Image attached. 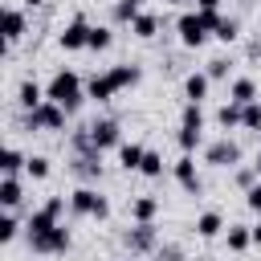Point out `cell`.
I'll return each mask as SVG.
<instances>
[{"mask_svg": "<svg viewBox=\"0 0 261 261\" xmlns=\"http://www.w3.org/2000/svg\"><path fill=\"white\" fill-rule=\"evenodd\" d=\"M122 245L130 249V257H143V253H155L159 249V232H155V220L151 224H135L122 232Z\"/></svg>", "mask_w": 261, "mask_h": 261, "instance_id": "cell-6", "label": "cell"}, {"mask_svg": "<svg viewBox=\"0 0 261 261\" xmlns=\"http://www.w3.org/2000/svg\"><path fill=\"white\" fill-rule=\"evenodd\" d=\"M139 12H143V0H114V20L118 24H130Z\"/></svg>", "mask_w": 261, "mask_h": 261, "instance_id": "cell-29", "label": "cell"}, {"mask_svg": "<svg viewBox=\"0 0 261 261\" xmlns=\"http://www.w3.org/2000/svg\"><path fill=\"white\" fill-rule=\"evenodd\" d=\"M224 245H228L232 253H245V249L253 245V228H245V224H228V232H224Z\"/></svg>", "mask_w": 261, "mask_h": 261, "instance_id": "cell-24", "label": "cell"}, {"mask_svg": "<svg viewBox=\"0 0 261 261\" xmlns=\"http://www.w3.org/2000/svg\"><path fill=\"white\" fill-rule=\"evenodd\" d=\"M118 261H135V257H118Z\"/></svg>", "mask_w": 261, "mask_h": 261, "instance_id": "cell-46", "label": "cell"}, {"mask_svg": "<svg viewBox=\"0 0 261 261\" xmlns=\"http://www.w3.org/2000/svg\"><path fill=\"white\" fill-rule=\"evenodd\" d=\"M179 126L204 130V114H200V102H188V106H184V114H179Z\"/></svg>", "mask_w": 261, "mask_h": 261, "instance_id": "cell-33", "label": "cell"}, {"mask_svg": "<svg viewBox=\"0 0 261 261\" xmlns=\"http://www.w3.org/2000/svg\"><path fill=\"white\" fill-rule=\"evenodd\" d=\"M110 45H114V33H110L106 24H94V29H90V45H86V49H94V53H106Z\"/></svg>", "mask_w": 261, "mask_h": 261, "instance_id": "cell-26", "label": "cell"}, {"mask_svg": "<svg viewBox=\"0 0 261 261\" xmlns=\"http://www.w3.org/2000/svg\"><path fill=\"white\" fill-rule=\"evenodd\" d=\"M253 245H261V220L253 224Z\"/></svg>", "mask_w": 261, "mask_h": 261, "instance_id": "cell-42", "label": "cell"}, {"mask_svg": "<svg viewBox=\"0 0 261 261\" xmlns=\"http://www.w3.org/2000/svg\"><path fill=\"white\" fill-rule=\"evenodd\" d=\"M163 4H184V0H163Z\"/></svg>", "mask_w": 261, "mask_h": 261, "instance_id": "cell-45", "label": "cell"}, {"mask_svg": "<svg viewBox=\"0 0 261 261\" xmlns=\"http://www.w3.org/2000/svg\"><path fill=\"white\" fill-rule=\"evenodd\" d=\"M45 98H49V94H45V90H41L33 77H24V82H20V90H16V102H20V110H37Z\"/></svg>", "mask_w": 261, "mask_h": 261, "instance_id": "cell-16", "label": "cell"}, {"mask_svg": "<svg viewBox=\"0 0 261 261\" xmlns=\"http://www.w3.org/2000/svg\"><path fill=\"white\" fill-rule=\"evenodd\" d=\"M196 8L200 12H212V8H220V0H196Z\"/></svg>", "mask_w": 261, "mask_h": 261, "instance_id": "cell-41", "label": "cell"}, {"mask_svg": "<svg viewBox=\"0 0 261 261\" xmlns=\"http://www.w3.org/2000/svg\"><path fill=\"white\" fill-rule=\"evenodd\" d=\"M106 73H110L114 90H130V86H139V82H143V69H139V65H130V61H126V65H110Z\"/></svg>", "mask_w": 261, "mask_h": 261, "instance_id": "cell-12", "label": "cell"}, {"mask_svg": "<svg viewBox=\"0 0 261 261\" xmlns=\"http://www.w3.org/2000/svg\"><path fill=\"white\" fill-rule=\"evenodd\" d=\"M24 33H29V16H24V8L8 4V8H4V41H8V45H16Z\"/></svg>", "mask_w": 261, "mask_h": 261, "instance_id": "cell-11", "label": "cell"}, {"mask_svg": "<svg viewBox=\"0 0 261 261\" xmlns=\"http://www.w3.org/2000/svg\"><path fill=\"white\" fill-rule=\"evenodd\" d=\"M69 212H73V216H94V220H106V216H110V200H106L98 188L82 184V188H73V192H69Z\"/></svg>", "mask_w": 261, "mask_h": 261, "instance_id": "cell-2", "label": "cell"}, {"mask_svg": "<svg viewBox=\"0 0 261 261\" xmlns=\"http://www.w3.org/2000/svg\"><path fill=\"white\" fill-rule=\"evenodd\" d=\"M53 167H49V155H29V163H24V175L29 179H45Z\"/></svg>", "mask_w": 261, "mask_h": 261, "instance_id": "cell-30", "label": "cell"}, {"mask_svg": "<svg viewBox=\"0 0 261 261\" xmlns=\"http://www.w3.org/2000/svg\"><path fill=\"white\" fill-rule=\"evenodd\" d=\"M257 98H261V90H257L253 77H232V86H228V102L249 106V102H257Z\"/></svg>", "mask_w": 261, "mask_h": 261, "instance_id": "cell-14", "label": "cell"}, {"mask_svg": "<svg viewBox=\"0 0 261 261\" xmlns=\"http://www.w3.org/2000/svg\"><path fill=\"white\" fill-rule=\"evenodd\" d=\"M90 139L98 151H110V147H122V126L114 118H94L90 122Z\"/></svg>", "mask_w": 261, "mask_h": 261, "instance_id": "cell-9", "label": "cell"}, {"mask_svg": "<svg viewBox=\"0 0 261 261\" xmlns=\"http://www.w3.org/2000/svg\"><path fill=\"white\" fill-rule=\"evenodd\" d=\"M45 94H49V102H57V106H65L69 114L86 102V86H82V77L73 73V69H57L53 77H49V86H45Z\"/></svg>", "mask_w": 261, "mask_h": 261, "instance_id": "cell-1", "label": "cell"}, {"mask_svg": "<svg viewBox=\"0 0 261 261\" xmlns=\"http://www.w3.org/2000/svg\"><path fill=\"white\" fill-rule=\"evenodd\" d=\"M245 204H249V208H253V212L261 216V179H257V184H253V188L245 192Z\"/></svg>", "mask_w": 261, "mask_h": 261, "instance_id": "cell-39", "label": "cell"}, {"mask_svg": "<svg viewBox=\"0 0 261 261\" xmlns=\"http://www.w3.org/2000/svg\"><path fill=\"white\" fill-rule=\"evenodd\" d=\"M139 175H147V179H159V175H163V155L147 147V155H143V163H139Z\"/></svg>", "mask_w": 261, "mask_h": 261, "instance_id": "cell-28", "label": "cell"}, {"mask_svg": "<svg viewBox=\"0 0 261 261\" xmlns=\"http://www.w3.org/2000/svg\"><path fill=\"white\" fill-rule=\"evenodd\" d=\"M65 118H69V110L57 106V102H49V98L37 110H24V126L29 130H65Z\"/></svg>", "mask_w": 261, "mask_h": 261, "instance_id": "cell-3", "label": "cell"}, {"mask_svg": "<svg viewBox=\"0 0 261 261\" xmlns=\"http://www.w3.org/2000/svg\"><path fill=\"white\" fill-rule=\"evenodd\" d=\"M241 110H245L241 102H224V106L216 110V122H220L224 130H232V126H241Z\"/></svg>", "mask_w": 261, "mask_h": 261, "instance_id": "cell-27", "label": "cell"}, {"mask_svg": "<svg viewBox=\"0 0 261 261\" xmlns=\"http://www.w3.org/2000/svg\"><path fill=\"white\" fill-rule=\"evenodd\" d=\"M155 261H184V253H179V245H159Z\"/></svg>", "mask_w": 261, "mask_h": 261, "instance_id": "cell-38", "label": "cell"}, {"mask_svg": "<svg viewBox=\"0 0 261 261\" xmlns=\"http://www.w3.org/2000/svg\"><path fill=\"white\" fill-rule=\"evenodd\" d=\"M212 37H216V41H224V45H232V41L241 37V24H237L232 16H224V20L216 24V33H212Z\"/></svg>", "mask_w": 261, "mask_h": 261, "instance_id": "cell-32", "label": "cell"}, {"mask_svg": "<svg viewBox=\"0 0 261 261\" xmlns=\"http://www.w3.org/2000/svg\"><path fill=\"white\" fill-rule=\"evenodd\" d=\"M155 216H159V200L155 196H135L130 200V220L135 224H151Z\"/></svg>", "mask_w": 261, "mask_h": 261, "instance_id": "cell-15", "label": "cell"}, {"mask_svg": "<svg viewBox=\"0 0 261 261\" xmlns=\"http://www.w3.org/2000/svg\"><path fill=\"white\" fill-rule=\"evenodd\" d=\"M90 29H94V24H90V20L77 12V16H73V20H69V24L57 33V45H61L65 53H77V49H86V45H90Z\"/></svg>", "mask_w": 261, "mask_h": 261, "instance_id": "cell-8", "label": "cell"}, {"mask_svg": "<svg viewBox=\"0 0 261 261\" xmlns=\"http://www.w3.org/2000/svg\"><path fill=\"white\" fill-rule=\"evenodd\" d=\"M20 4H24V8H37V4H45V0H20Z\"/></svg>", "mask_w": 261, "mask_h": 261, "instance_id": "cell-43", "label": "cell"}, {"mask_svg": "<svg viewBox=\"0 0 261 261\" xmlns=\"http://www.w3.org/2000/svg\"><path fill=\"white\" fill-rule=\"evenodd\" d=\"M241 130H261V98L241 110Z\"/></svg>", "mask_w": 261, "mask_h": 261, "instance_id": "cell-31", "label": "cell"}, {"mask_svg": "<svg viewBox=\"0 0 261 261\" xmlns=\"http://www.w3.org/2000/svg\"><path fill=\"white\" fill-rule=\"evenodd\" d=\"M24 163H29V155H24L20 147H4V155H0V171H4V175L24 171Z\"/></svg>", "mask_w": 261, "mask_h": 261, "instance_id": "cell-25", "label": "cell"}, {"mask_svg": "<svg viewBox=\"0 0 261 261\" xmlns=\"http://www.w3.org/2000/svg\"><path fill=\"white\" fill-rule=\"evenodd\" d=\"M20 200H24L20 179H16V175H4V179H0V204H4L8 212H16V208H20Z\"/></svg>", "mask_w": 261, "mask_h": 261, "instance_id": "cell-18", "label": "cell"}, {"mask_svg": "<svg viewBox=\"0 0 261 261\" xmlns=\"http://www.w3.org/2000/svg\"><path fill=\"white\" fill-rule=\"evenodd\" d=\"M204 163H208V167H237V163H241V143L228 139V135L216 139V143H208V147H204Z\"/></svg>", "mask_w": 261, "mask_h": 261, "instance_id": "cell-5", "label": "cell"}, {"mask_svg": "<svg viewBox=\"0 0 261 261\" xmlns=\"http://www.w3.org/2000/svg\"><path fill=\"white\" fill-rule=\"evenodd\" d=\"M175 33H179V41H184L188 49H200V45L208 41V24H204V16H200V12H179Z\"/></svg>", "mask_w": 261, "mask_h": 261, "instance_id": "cell-7", "label": "cell"}, {"mask_svg": "<svg viewBox=\"0 0 261 261\" xmlns=\"http://www.w3.org/2000/svg\"><path fill=\"white\" fill-rule=\"evenodd\" d=\"M171 175H175V184H179L184 192H192V196L204 188V184H200V171H196V155H192V151H184V155L171 163Z\"/></svg>", "mask_w": 261, "mask_h": 261, "instance_id": "cell-10", "label": "cell"}, {"mask_svg": "<svg viewBox=\"0 0 261 261\" xmlns=\"http://www.w3.org/2000/svg\"><path fill=\"white\" fill-rule=\"evenodd\" d=\"M143 155H147L143 143H122V147H118V163H122V171H139Z\"/></svg>", "mask_w": 261, "mask_h": 261, "instance_id": "cell-22", "label": "cell"}, {"mask_svg": "<svg viewBox=\"0 0 261 261\" xmlns=\"http://www.w3.org/2000/svg\"><path fill=\"white\" fill-rule=\"evenodd\" d=\"M73 175H82V179H98V175H102V151H86V155H77V159H73Z\"/></svg>", "mask_w": 261, "mask_h": 261, "instance_id": "cell-17", "label": "cell"}, {"mask_svg": "<svg viewBox=\"0 0 261 261\" xmlns=\"http://www.w3.org/2000/svg\"><path fill=\"white\" fill-rule=\"evenodd\" d=\"M196 12H200V8H196ZM200 16H204V24H208V33H216V24L224 20V16H220V8H212V12H200Z\"/></svg>", "mask_w": 261, "mask_h": 261, "instance_id": "cell-40", "label": "cell"}, {"mask_svg": "<svg viewBox=\"0 0 261 261\" xmlns=\"http://www.w3.org/2000/svg\"><path fill=\"white\" fill-rule=\"evenodd\" d=\"M118 90H114V82H110V73H94L90 82H86V98L90 102H110Z\"/></svg>", "mask_w": 261, "mask_h": 261, "instance_id": "cell-13", "label": "cell"}, {"mask_svg": "<svg viewBox=\"0 0 261 261\" xmlns=\"http://www.w3.org/2000/svg\"><path fill=\"white\" fill-rule=\"evenodd\" d=\"M220 228H224V216H220L216 208H208V212H200V216H196V237L212 241V237H220Z\"/></svg>", "mask_w": 261, "mask_h": 261, "instance_id": "cell-19", "label": "cell"}, {"mask_svg": "<svg viewBox=\"0 0 261 261\" xmlns=\"http://www.w3.org/2000/svg\"><path fill=\"white\" fill-rule=\"evenodd\" d=\"M73 245V237H69V228L65 224H53L49 232H37V237H29V249L33 253H45V257H57V253H65Z\"/></svg>", "mask_w": 261, "mask_h": 261, "instance_id": "cell-4", "label": "cell"}, {"mask_svg": "<svg viewBox=\"0 0 261 261\" xmlns=\"http://www.w3.org/2000/svg\"><path fill=\"white\" fill-rule=\"evenodd\" d=\"M130 33H135L139 41H151V37L159 33V16H155V12H139V16L130 20Z\"/></svg>", "mask_w": 261, "mask_h": 261, "instance_id": "cell-21", "label": "cell"}, {"mask_svg": "<svg viewBox=\"0 0 261 261\" xmlns=\"http://www.w3.org/2000/svg\"><path fill=\"white\" fill-rule=\"evenodd\" d=\"M212 82H220V77H228V61L224 57H216V61H208V69H204Z\"/></svg>", "mask_w": 261, "mask_h": 261, "instance_id": "cell-36", "label": "cell"}, {"mask_svg": "<svg viewBox=\"0 0 261 261\" xmlns=\"http://www.w3.org/2000/svg\"><path fill=\"white\" fill-rule=\"evenodd\" d=\"M237 184H241V188L249 192V188L257 184V167H253V163H249V167H237Z\"/></svg>", "mask_w": 261, "mask_h": 261, "instance_id": "cell-37", "label": "cell"}, {"mask_svg": "<svg viewBox=\"0 0 261 261\" xmlns=\"http://www.w3.org/2000/svg\"><path fill=\"white\" fill-rule=\"evenodd\" d=\"M16 232H20V220H16V216H12V212H8V216H4V220H0V241H4V245H8V241H16Z\"/></svg>", "mask_w": 261, "mask_h": 261, "instance_id": "cell-35", "label": "cell"}, {"mask_svg": "<svg viewBox=\"0 0 261 261\" xmlns=\"http://www.w3.org/2000/svg\"><path fill=\"white\" fill-rule=\"evenodd\" d=\"M208 86H212L208 73H188V77H184V98H188V102H204V98H208Z\"/></svg>", "mask_w": 261, "mask_h": 261, "instance_id": "cell-20", "label": "cell"}, {"mask_svg": "<svg viewBox=\"0 0 261 261\" xmlns=\"http://www.w3.org/2000/svg\"><path fill=\"white\" fill-rule=\"evenodd\" d=\"M253 167H257V175H261V151H257V159H253Z\"/></svg>", "mask_w": 261, "mask_h": 261, "instance_id": "cell-44", "label": "cell"}, {"mask_svg": "<svg viewBox=\"0 0 261 261\" xmlns=\"http://www.w3.org/2000/svg\"><path fill=\"white\" fill-rule=\"evenodd\" d=\"M53 224H61V216H57V212H49V208L41 204V208L29 216V237H37V232H49Z\"/></svg>", "mask_w": 261, "mask_h": 261, "instance_id": "cell-23", "label": "cell"}, {"mask_svg": "<svg viewBox=\"0 0 261 261\" xmlns=\"http://www.w3.org/2000/svg\"><path fill=\"white\" fill-rule=\"evenodd\" d=\"M200 139H204V130H192V126H179V135H175L179 151H196V147H200Z\"/></svg>", "mask_w": 261, "mask_h": 261, "instance_id": "cell-34", "label": "cell"}]
</instances>
